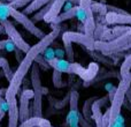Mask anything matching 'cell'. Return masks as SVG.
Returning <instances> with one entry per match:
<instances>
[{"label": "cell", "mask_w": 131, "mask_h": 127, "mask_svg": "<svg viewBox=\"0 0 131 127\" xmlns=\"http://www.w3.org/2000/svg\"><path fill=\"white\" fill-rule=\"evenodd\" d=\"M94 101H95V98H89V99H86L84 102L83 110H82L83 117L88 121H90V123H91V119H92V104Z\"/></svg>", "instance_id": "2e32d148"}, {"label": "cell", "mask_w": 131, "mask_h": 127, "mask_svg": "<svg viewBox=\"0 0 131 127\" xmlns=\"http://www.w3.org/2000/svg\"><path fill=\"white\" fill-rule=\"evenodd\" d=\"M9 16L13 17L16 22H18L25 30H28L30 34L34 35L37 38L41 39L46 36L45 32L41 29H39L36 25V23L32 20H30L27 14L14 8L10 4H0V20H7Z\"/></svg>", "instance_id": "3957f363"}, {"label": "cell", "mask_w": 131, "mask_h": 127, "mask_svg": "<svg viewBox=\"0 0 131 127\" xmlns=\"http://www.w3.org/2000/svg\"><path fill=\"white\" fill-rule=\"evenodd\" d=\"M74 127H79V125H78V126H74Z\"/></svg>", "instance_id": "d590c367"}, {"label": "cell", "mask_w": 131, "mask_h": 127, "mask_svg": "<svg viewBox=\"0 0 131 127\" xmlns=\"http://www.w3.org/2000/svg\"><path fill=\"white\" fill-rule=\"evenodd\" d=\"M55 55H57V58L63 59V56L66 55V51H62L61 49H57V50H55Z\"/></svg>", "instance_id": "f546056e"}, {"label": "cell", "mask_w": 131, "mask_h": 127, "mask_svg": "<svg viewBox=\"0 0 131 127\" xmlns=\"http://www.w3.org/2000/svg\"><path fill=\"white\" fill-rule=\"evenodd\" d=\"M39 127H54V126H52V125H51V123H50V121H48V120H46V119L41 118L40 124H39Z\"/></svg>", "instance_id": "f1b7e54d"}, {"label": "cell", "mask_w": 131, "mask_h": 127, "mask_svg": "<svg viewBox=\"0 0 131 127\" xmlns=\"http://www.w3.org/2000/svg\"><path fill=\"white\" fill-rule=\"evenodd\" d=\"M128 76H129V79L131 80V72H130V74H129V75H128Z\"/></svg>", "instance_id": "e575fe53"}, {"label": "cell", "mask_w": 131, "mask_h": 127, "mask_svg": "<svg viewBox=\"0 0 131 127\" xmlns=\"http://www.w3.org/2000/svg\"><path fill=\"white\" fill-rule=\"evenodd\" d=\"M51 32L47 34L44 38L39 39V42L37 44H35L34 46H31V49L29 50V52L25 53V57L23 59V61L18 65V67L16 68V70L14 72L13 80L9 82L8 88L6 90V98L7 102L16 98V95L18 94L21 84L24 82V79L27 77V74L30 69H31L32 65L35 63V60L39 55L44 53L46 51V49H48L51 46V44H53V42L59 37L60 32H61V25H55L51 24Z\"/></svg>", "instance_id": "6da1fadb"}, {"label": "cell", "mask_w": 131, "mask_h": 127, "mask_svg": "<svg viewBox=\"0 0 131 127\" xmlns=\"http://www.w3.org/2000/svg\"><path fill=\"white\" fill-rule=\"evenodd\" d=\"M35 93L31 89H24L20 95V121L23 123L27 119L30 118V110H29V104L30 99H34Z\"/></svg>", "instance_id": "9c48e42d"}, {"label": "cell", "mask_w": 131, "mask_h": 127, "mask_svg": "<svg viewBox=\"0 0 131 127\" xmlns=\"http://www.w3.org/2000/svg\"><path fill=\"white\" fill-rule=\"evenodd\" d=\"M40 120L41 118H39V117H31V118L27 119L25 121L21 123V125L18 127H39Z\"/></svg>", "instance_id": "44dd1931"}, {"label": "cell", "mask_w": 131, "mask_h": 127, "mask_svg": "<svg viewBox=\"0 0 131 127\" xmlns=\"http://www.w3.org/2000/svg\"><path fill=\"white\" fill-rule=\"evenodd\" d=\"M32 1H34V0H14L10 5L14 7V8L20 9V8H23V7L29 6Z\"/></svg>", "instance_id": "cb8c5ba5"}, {"label": "cell", "mask_w": 131, "mask_h": 127, "mask_svg": "<svg viewBox=\"0 0 131 127\" xmlns=\"http://www.w3.org/2000/svg\"><path fill=\"white\" fill-rule=\"evenodd\" d=\"M50 66L53 69H57L61 73H67V74H75L78 75L83 81H90L97 75L99 70V66L95 62H91L88 67H83L81 63L77 62H70L68 60L60 59V58H53L51 60H47Z\"/></svg>", "instance_id": "7a4b0ae2"}, {"label": "cell", "mask_w": 131, "mask_h": 127, "mask_svg": "<svg viewBox=\"0 0 131 127\" xmlns=\"http://www.w3.org/2000/svg\"><path fill=\"white\" fill-rule=\"evenodd\" d=\"M125 99L128 101V103L131 105V87L129 89H128V91H127V94H125Z\"/></svg>", "instance_id": "1f68e13d"}, {"label": "cell", "mask_w": 131, "mask_h": 127, "mask_svg": "<svg viewBox=\"0 0 131 127\" xmlns=\"http://www.w3.org/2000/svg\"><path fill=\"white\" fill-rule=\"evenodd\" d=\"M35 62H36L37 65L39 66V68H41V69H44V70H48V69H51V68H52L50 66V63H48L47 59H46L45 57H43L41 55H39L38 57L36 58Z\"/></svg>", "instance_id": "603a6c76"}, {"label": "cell", "mask_w": 131, "mask_h": 127, "mask_svg": "<svg viewBox=\"0 0 131 127\" xmlns=\"http://www.w3.org/2000/svg\"><path fill=\"white\" fill-rule=\"evenodd\" d=\"M0 68L2 69V74L7 79V81L10 82L13 80V76H14V72L12 70L10 66H9V62L6 58H2L0 57Z\"/></svg>", "instance_id": "9a60e30c"}, {"label": "cell", "mask_w": 131, "mask_h": 127, "mask_svg": "<svg viewBox=\"0 0 131 127\" xmlns=\"http://www.w3.org/2000/svg\"><path fill=\"white\" fill-rule=\"evenodd\" d=\"M8 111L7 109H5V107H0V123H1V120L5 118V116H6V112Z\"/></svg>", "instance_id": "4dcf8cb0"}, {"label": "cell", "mask_w": 131, "mask_h": 127, "mask_svg": "<svg viewBox=\"0 0 131 127\" xmlns=\"http://www.w3.org/2000/svg\"><path fill=\"white\" fill-rule=\"evenodd\" d=\"M44 53H45V55H44V57H45L47 60H51V59H53V58H55V51L52 50L51 48L46 49V51Z\"/></svg>", "instance_id": "83f0119b"}, {"label": "cell", "mask_w": 131, "mask_h": 127, "mask_svg": "<svg viewBox=\"0 0 131 127\" xmlns=\"http://www.w3.org/2000/svg\"><path fill=\"white\" fill-rule=\"evenodd\" d=\"M0 49H5L7 51H15L16 46L10 39H7V41L0 42Z\"/></svg>", "instance_id": "d4e9b609"}, {"label": "cell", "mask_w": 131, "mask_h": 127, "mask_svg": "<svg viewBox=\"0 0 131 127\" xmlns=\"http://www.w3.org/2000/svg\"><path fill=\"white\" fill-rule=\"evenodd\" d=\"M2 30H5V29H4V27H2V25L0 24V34H1V31H2Z\"/></svg>", "instance_id": "836d02e7"}, {"label": "cell", "mask_w": 131, "mask_h": 127, "mask_svg": "<svg viewBox=\"0 0 131 127\" xmlns=\"http://www.w3.org/2000/svg\"><path fill=\"white\" fill-rule=\"evenodd\" d=\"M9 109H8V127H18V121H20V110H18L17 101L16 98L8 102Z\"/></svg>", "instance_id": "7c38bea8"}, {"label": "cell", "mask_w": 131, "mask_h": 127, "mask_svg": "<svg viewBox=\"0 0 131 127\" xmlns=\"http://www.w3.org/2000/svg\"><path fill=\"white\" fill-rule=\"evenodd\" d=\"M67 124L69 125V127H74V126H78L79 125V111H70L67 114Z\"/></svg>", "instance_id": "d6986e66"}, {"label": "cell", "mask_w": 131, "mask_h": 127, "mask_svg": "<svg viewBox=\"0 0 131 127\" xmlns=\"http://www.w3.org/2000/svg\"><path fill=\"white\" fill-rule=\"evenodd\" d=\"M62 39H68L71 43L82 44L91 51L95 50V41L89 38L85 34H82L79 31H66L62 34Z\"/></svg>", "instance_id": "ba28073f"}, {"label": "cell", "mask_w": 131, "mask_h": 127, "mask_svg": "<svg viewBox=\"0 0 131 127\" xmlns=\"http://www.w3.org/2000/svg\"><path fill=\"white\" fill-rule=\"evenodd\" d=\"M106 22L108 24H131V14L129 13H114L108 12L106 14Z\"/></svg>", "instance_id": "8fae6325"}, {"label": "cell", "mask_w": 131, "mask_h": 127, "mask_svg": "<svg viewBox=\"0 0 131 127\" xmlns=\"http://www.w3.org/2000/svg\"><path fill=\"white\" fill-rule=\"evenodd\" d=\"M2 1H5L6 4H7V2H8V4H12V2L14 1V0H2Z\"/></svg>", "instance_id": "d6a6232c"}, {"label": "cell", "mask_w": 131, "mask_h": 127, "mask_svg": "<svg viewBox=\"0 0 131 127\" xmlns=\"http://www.w3.org/2000/svg\"><path fill=\"white\" fill-rule=\"evenodd\" d=\"M131 72V53L129 56H127L124 59V61L121 65V69H120V74H121V79L125 77L130 74Z\"/></svg>", "instance_id": "ac0fdd59"}, {"label": "cell", "mask_w": 131, "mask_h": 127, "mask_svg": "<svg viewBox=\"0 0 131 127\" xmlns=\"http://www.w3.org/2000/svg\"><path fill=\"white\" fill-rule=\"evenodd\" d=\"M79 125H81V127H94L90 121H88L84 118L82 113H79Z\"/></svg>", "instance_id": "4316f807"}, {"label": "cell", "mask_w": 131, "mask_h": 127, "mask_svg": "<svg viewBox=\"0 0 131 127\" xmlns=\"http://www.w3.org/2000/svg\"><path fill=\"white\" fill-rule=\"evenodd\" d=\"M30 81H31L32 90L35 93L34 103H32V117L43 118V95L44 87L40 81V68L36 62L30 69Z\"/></svg>", "instance_id": "5b68a950"}, {"label": "cell", "mask_w": 131, "mask_h": 127, "mask_svg": "<svg viewBox=\"0 0 131 127\" xmlns=\"http://www.w3.org/2000/svg\"><path fill=\"white\" fill-rule=\"evenodd\" d=\"M131 49V29L123 35L111 39L108 42H95V50L108 55V53H117Z\"/></svg>", "instance_id": "8992f818"}, {"label": "cell", "mask_w": 131, "mask_h": 127, "mask_svg": "<svg viewBox=\"0 0 131 127\" xmlns=\"http://www.w3.org/2000/svg\"><path fill=\"white\" fill-rule=\"evenodd\" d=\"M67 1L68 0H53V1L51 2L50 11L47 12V14H46L45 17H44V21H45L46 23H52L53 21L61 14L62 8L64 7Z\"/></svg>", "instance_id": "30bf717a"}, {"label": "cell", "mask_w": 131, "mask_h": 127, "mask_svg": "<svg viewBox=\"0 0 131 127\" xmlns=\"http://www.w3.org/2000/svg\"><path fill=\"white\" fill-rule=\"evenodd\" d=\"M52 81H53L54 87H57V88H61V87L63 86V83H62V73L59 72V70H57V69H53Z\"/></svg>", "instance_id": "7402d4cb"}, {"label": "cell", "mask_w": 131, "mask_h": 127, "mask_svg": "<svg viewBox=\"0 0 131 127\" xmlns=\"http://www.w3.org/2000/svg\"><path fill=\"white\" fill-rule=\"evenodd\" d=\"M52 1L53 0H34L29 6H27L24 9H23V13L27 14V15H30V14L35 13L36 11L40 9L41 7L46 6V5H48L50 2H52Z\"/></svg>", "instance_id": "5bb4252c"}, {"label": "cell", "mask_w": 131, "mask_h": 127, "mask_svg": "<svg viewBox=\"0 0 131 127\" xmlns=\"http://www.w3.org/2000/svg\"><path fill=\"white\" fill-rule=\"evenodd\" d=\"M130 87H131V80L129 79V76L122 77L117 86L114 98L111 102V106H109V111H111V124L109 125L116 126L118 119L121 118V110H122V106L124 104L125 94H127L128 89Z\"/></svg>", "instance_id": "277c9868"}, {"label": "cell", "mask_w": 131, "mask_h": 127, "mask_svg": "<svg viewBox=\"0 0 131 127\" xmlns=\"http://www.w3.org/2000/svg\"><path fill=\"white\" fill-rule=\"evenodd\" d=\"M64 45V51H66V56H67V60L70 62H74L75 59V55H74V49H72V44L70 41L68 39H62Z\"/></svg>", "instance_id": "ffe728a7"}, {"label": "cell", "mask_w": 131, "mask_h": 127, "mask_svg": "<svg viewBox=\"0 0 131 127\" xmlns=\"http://www.w3.org/2000/svg\"><path fill=\"white\" fill-rule=\"evenodd\" d=\"M14 53H15V59H16V62H18V65H20V63L23 61L24 57H25L24 52H23L22 50H20V49L16 48V49H15V51H14Z\"/></svg>", "instance_id": "484cf974"}, {"label": "cell", "mask_w": 131, "mask_h": 127, "mask_svg": "<svg viewBox=\"0 0 131 127\" xmlns=\"http://www.w3.org/2000/svg\"><path fill=\"white\" fill-rule=\"evenodd\" d=\"M0 24L4 27L5 32H6L7 36L9 37V39L15 44L16 48L20 49V50H22L24 53L29 52V50L31 49V46L25 42V39L22 37V35L16 30V28H15V25L13 24V22H10V21L7 19V20H0Z\"/></svg>", "instance_id": "52a82bcc"}, {"label": "cell", "mask_w": 131, "mask_h": 127, "mask_svg": "<svg viewBox=\"0 0 131 127\" xmlns=\"http://www.w3.org/2000/svg\"><path fill=\"white\" fill-rule=\"evenodd\" d=\"M77 9H78V5H75L74 7H72L71 9H69V11L67 12H63V13H61L59 16H58L57 19H55L54 21H53L51 24H55V25H60L62 22H64V21L67 20H70V19H74V17H77Z\"/></svg>", "instance_id": "4fadbf2b"}, {"label": "cell", "mask_w": 131, "mask_h": 127, "mask_svg": "<svg viewBox=\"0 0 131 127\" xmlns=\"http://www.w3.org/2000/svg\"><path fill=\"white\" fill-rule=\"evenodd\" d=\"M78 99H79L78 91H76V90L70 91L69 93V107H70V111L78 112Z\"/></svg>", "instance_id": "e0dca14e"}]
</instances>
